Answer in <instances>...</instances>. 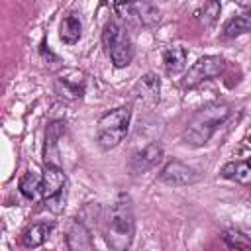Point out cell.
<instances>
[{
	"label": "cell",
	"mask_w": 251,
	"mask_h": 251,
	"mask_svg": "<svg viewBox=\"0 0 251 251\" xmlns=\"http://www.w3.org/2000/svg\"><path fill=\"white\" fill-rule=\"evenodd\" d=\"M104 241L112 251H127L133 233H135V216H133V202L131 196L120 192L116 200L110 204L104 224H102Z\"/></svg>",
	"instance_id": "obj_1"
},
{
	"label": "cell",
	"mask_w": 251,
	"mask_h": 251,
	"mask_svg": "<svg viewBox=\"0 0 251 251\" xmlns=\"http://www.w3.org/2000/svg\"><path fill=\"white\" fill-rule=\"evenodd\" d=\"M231 114V106L229 104H208L202 110H198L192 120L188 122V126L182 131V141L190 147H202L210 141V137L216 133V129L226 124V120Z\"/></svg>",
	"instance_id": "obj_2"
},
{
	"label": "cell",
	"mask_w": 251,
	"mask_h": 251,
	"mask_svg": "<svg viewBox=\"0 0 251 251\" xmlns=\"http://www.w3.org/2000/svg\"><path fill=\"white\" fill-rule=\"evenodd\" d=\"M129 120H131V110L127 106L114 108L106 112L98 124H96V141L100 149H114L124 141L129 129Z\"/></svg>",
	"instance_id": "obj_3"
},
{
	"label": "cell",
	"mask_w": 251,
	"mask_h": 251,
	"mask_svg": "<svg viewBox=\"0 0 251 251\" xmlns=\"http://www.w3.org/2000/svg\"><path fill=\"white\" fill-rule=\"evenodd\" d=\"M102 45L116 69L127 67L133 59V43L129 33L118 22H108L102 29Z\"/></svg>",
	"instance_id": "obj_4"
},
{
	"label": "cell",
	"mask_w": 251,
	"mask_h": 251,
	"mask_svg": "<svg viewBox=\"0 0 251 251\" xmlns=\"http://www.w3.org/2000/svg\"><path fill=\"white\" fill-rule=\"evenodd\" d=\"M226 69V61L218 55H204L200 57L184 75V78L180 80V86L182 88H196L198 84L214 78V76H220Z\"/></svg>",
	"instance_id": "obj_5"
},
{
	"label": "cell",
	"mask_w": 251,
	"mask_h": 251,
	"mask_svg": "<svg viewBox=\"0 0 251 251\" xmlns=\"http://www.w3.org/2000/svg\"><path fill=\"white\" fill-rule=\"evenodd\" d=\"M114 10L124 20L137 22L145 27H151V25L159 24V20H161L159 8L151 2H122V4H114Z\"/></svg>",
	"instance_id": "obj_6"
},
{
	"label": "cell",
	"mask_w": 251,
	"mask_h": 251,
	"mask_svg": "<svg viewBox=\"0 0 251 251\" xmlns=\"http://www.w3.org/2000/svg\"><path fill=\"white\" fill-rule=\"evenodd\" d=\"M159 180L169 184V186H188V184H194L198 180V173L192 167L184 165L182 161L173 159L161 169Z\"/></svg>",
	"instance_id": "obj_7"
},
{
	"label": "cell",
	"mask_w": 251,
	"mask_h": 251,
	"mask_svg": "<svg viewBox=\"0 0 251 251\" xmlns=\"http://www.w3.org/2000/svg\"><path fill=\"white\" fill-rule=\"evenodd\" d=\"M65 241H67V249L69 251H96L90 227H86L76 218L69 224L67 233H65Z\"/></svg>",
	"instance_id": "obj_8"
},
{
	"label": "cell",
	"mask_w": 251,
	"mask_h": 251,
	"mask_svg": "<svg viewBox=\"0 0 251 251\" xmlns=\"http://www.w3.org/2000/svg\"><path fill=\"white\" fill-rule=\"evenodd\" d=\"M163 157V147L159 143H149L143 149L135 151L129 159V173L131 175H143L151 171Z\"/></svg>",
	"instance_id": "obj_9"
},
{
	"label": "cell",
	"mask_w": 251,
	"mask_h": 251,
	"mask_svg": "<svg viewBox=\"0 0 251 251\" xmlns=\"http://www.w3.org/2000/svg\"><path fill=\"white\" fill-rule=\"evenodd\" d=\"M159 94H161V82H159V76L153 73L143 75L133 86L135 100L147 108H153L159 104Z\"/></svg>",
	"instance_id": "obj_10"
},
{
	"label": "cell",
	"mask_w": 251,
	"mask_h": 251,
	"mask_svg": "<svg viewBox=\"0 0 251 251\" xmlns=\"http://www.w3.org/2000/svg\"><path fill=\"white\" fill-rule=\"evenodd\" d=\"M65 133V122L55 120L47 126L45 129V143H43V161L45 165L51 167H61L59 165V139Z\"/></svg>",
	"instance_id": "obj_11"
},
{
	"label": "cell",
	"mask_w": 251,
	"mask_h": 251,
	"mask_svg": "<svg viewBox=\"0 0 251 251\" xmlns=\"http://www.w3.org/2000/svg\"><path fill=\"white\" fill-rule=\"evenodd\" d=\"M63 190H67V175L63 173V169L45 165V171L41 175V188H39V194L43 196V200L51 198Z\"/></svg>",
	"instance_id": "obj_12"
},
{
	"label": "cell",
	"mask_w": 251,
	"mask_h": 251,
	"mask_svg": "<svg viewBox=\"0 0 251 251\" xmlns=\"http://www.w3.org/2000/svg\"><path fill=\"white\" fill-rule=\"evenodd\" d=\"M55 86H57L59 96L69 98V100L82 98V94H84V78H82V75H76V73H69L65 76H59Z\"/></svg>",
	"instance_id": "obj_13"
},
{
	"label": "cell",
	"mask_w": 251,
	"mask_h": 251,
	"mask_svg": "<svg viewBox=\"0 0 251 251\" xmlns=\"http://www.w3.org/2000/svg\"><path fill=\"white\" fill-rule=\"evenodd\" d=\"M82 35V22L76 12H69L63 16L61 25H59V37L67 45H75Z\"/></svg>",
	"instance_id": "obj_14"
},
{
	"label": "cell",
	"mask_w": 251,
	"mask_h": 251,
	"mask_svg": "<svg viewBox=\"0 0 251 251\" xmlns=\"http://www.w3.org/2000/svg\"><path fill=\"white\" fill-rule=\"evenodd\" d=\"M186 59H188V51L180 45H171L163 51V67L167 75H178L180 71H184L186 67Z\"/></svg>",
	"instance_id": "obj_15"
},
{
	"label": "cell",
	"mask_w": 251,
	"mask_h": 251,
	"mask_svg": "<svg viewBox=\"0 0 251 251\" xmlns=\"http://www.w3.org/2000/svg\"><path fill=\"white\" fill-rule=\"evenodd\" d=\"M224 178H231L239 184H245V186H251V157L245 159V161H231V163H226L222 167V173H220Z\"/></svg>",
	"instance_id": "obj_16"
},
{
	"label": "cell",
	"mask_w": 251,
	"mask_h": 251,
	"mask_svg": "<svg viewBox=\"0 0 251 251\" xmlns=\"http://www.w3.org/2000/svg\"><path fill=\"white\" fill-rule=\"evenodd\" d=\"M55 224L53 222H35L31 224L25 231H24V243L25 247H39L47 241V237L51 235Z\"/></svg>",
	"instance_id": "obj_17"
},
{
	"label": "cell",
	"mask_w": 251,
	"mask_h": 251,
	"mask_svg": "<svg viewBox=\"0 0 251 251\" xmlns=\"http://www.w3.org/2000/svg\"><path fill=\"white\" fill-rule=\"evenodd\" d=\"M247 31H251V10L241 12L224 24V37H227V39L243 35Z\"/></svg>",
	"instance_id": "obj_18"
},
{
	"label": "cell",
	"mask_w": 251,
	"mask_h": 251,
	"mask_svg": "<svg viewBox=\"0 0 251 251\" xmlns=\"http://www.w3.org/2000/svg\"><path fill=\"white\" fill-rule=\"evenodd\" d=\"M222 239L226 241L227 247H231L235 251H251V239L239 229H233V227L226 229L222 233Z\"/></svg>",
	"instance_id": "obj_19"
},
{
	"label": "cell",
	"mask_w": 251,
	"mask_h": 251,
	"mask_svg": "<svg viewBox=\"0 0 251 251\" xmlns=\"http://www.w3.org/2000/svg\"><path fill=\"white\" fill-rule=\"evenodd\" d=\"M18 188H20L22 196H25L27 200H31V198H35V194H37L39 188H41V176H39L37 173H33V171H27V173L20 178Z\"/></svg>",
	"instance_id": "obj_20"
},
{
	"label": "cell",
	"mask_w": 251,
	"mask_h": 251,
	"mask_svg": "<svg viewBox=\"0 0 251 251\" xmlns=\"http://www.w3.org/2000/svg\"><path fill=\"white\" fill-rule=\"evenodd\" d=\"M220 10H222V4L216 2V0H212V2H204V4L194 12V16H196L204 25H212V24L218 20Z\"/></svg>",
	"instance_id": "obj_21"
},
{
	"label": "cell",
	"mask_w": 251,
	"mask_h": 251,
	"mask_svg": "<svg viewBox=\"0 0 251 251\" xmlns=\"http://www.w3.org/2000/svg\"><path fill=\"white\" fill-rule=\"evenodd\" d=\"M65 202H67V190H63V192H59V194H55V196L43 200L45 208H47L49 212H53V214L63 212V210H65Z\"/></svg>",
	"instance_id": "obj_22"
}]
</instances>
